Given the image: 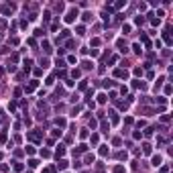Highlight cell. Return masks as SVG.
I'll use <instances>...</instances> for the list:
<instances>
[{
  "mask_svg": "<svg viewBox=\"0 0 173 173\" xmlns=\"http://www.w3.org/2000/svg\"><path fill=\"white\" fill-rule=\"evenodd\" d=\"M75 16H77V12L69 10V12H67V16H65V20H67V22H73V18H75Z\"/></svg>",
  "mask_w": 173,
  "mask_h": 173,
  "instance_id": "cell-1",
  "label": "cell"
},
{
  "mask_svg": "<svg viewBox=\"0 0 173 173\" xmlns=\"http://www.w3.org/2000/svg\"><path fill=\"white\" fill-rule=\"evenodd\" d=\"M161 161H163V159L159 157V155H155V157H153V165H155V167H159V165H161Z\"/></svg>",
  "mask_w": 173,
  "mask_h": 173,
  "instance_id": "cell-2",
  "label": "cell"
},
{
  "mask_svg": "<svg viewBox=\"0 0 173 173\" xmlns=\"http://www.w3.org/2000/svg\"><path fill=\"white\" fill-rule=\"evenodd\" d=\"M116 75L118 77H126L128 73H126V69H116Z\"/></svg>",
  "mask_w": 173,
  "mask_h": 173,
  "instance_id": "cell-3",
  "label": "cell"
},
{
  "mask_svg": "<svg viewBox=\"0 0 173 173\" xmlns=\"http://www.w3.org/2000/svg\"><path fill=\"white\" fill-rule=\"evenodd\" d=\"M2 10H4V14H10V12H12V6H8V4H6Z\"/></svg>",
  "mask_w": 173,
  "mask_h": 173,
  "instance_id": "cell-4",
  "label": "cell"
},
{
  "mask_svg": "<svg viewBox=\"0 0 173 173\" xmlns=\"http://www.w3.org/2000/svg\"><path fill=\"white\" fill-rule=\"evenodd\" d=\"M37 165H39V163H37V159H31V161H29V167H37Z\"/></svg>",
  "mask_w": 173,
  "mask_h": 173,
  "instance_id": "cell-5",
  "label": "cell"
},
{
  "mask_svg": "<svg viewBox=\"0 0 173 173\" xmlns=\"http://www.w3.org/2000/svg\"><path fill=\"white\" fill-rule=\"evenodd\" d=\"M98 102H100V104H104V102H106V96H104V94H100V96H98Z\"/></svg>",
  "mask_w": 173,
  "mask_h": 173,
  "instance_id": "cell-6",
  "label": "cell"
},
{
  "mask_svg": "<svg viewBox=\"0 0 173 173\" xmlns=\"http://www.w3.org/2000/svg\"><path fill=\"white\" fill-rule=\"evenodd\" d=\"M57 165H59V169H65V167H67V161H59Z\"/></svg>",
  "mask_w": 173,
  "mask_h": 173,
  "instance_id": "cell-7",
  "label": "cell"
},
{
  "mask_svg": "<svg viewBox=\"0 0 173 173\" xmlns=\"http://www.w3.org/2000/svg\"><path fill=\"white\" fill-rule=\"evenodd\" d=\"M128 31H130V27H128V25L122 27V33H124V35H128Z\"/></svg>",
  "mask_w": 173,
  "mask_h": 173,
  "instance_id": "cell-8",
  "label": "cell"
},
{
  "mask_svg": "<svg viewBox=\"0 0 173 173\" xmlns=\"http://www.w3.org/2000/svg\"><path fill=\"white\" fill-rule=\"evenodd\" d=\"M63 153H65V149H63V147H59V149H57V157H61Z\"/></svg>",
  "mask_w": 173,
  "mask_h": 173,
  "instance_id": "cell-9",
  "label": "cell"
},
{
  "mask_svg": "<svg viewBox=\"0 0 173 173\" xmlns=\"http://www.w3.org/2000/svg\"><path fill=\"white\" fill-rule=\"evenodd\" d=\"M114 173H124V167H114Z\"/></svg>",
  "mask_w": 173,
  "mask_h": 173,
  "instance_id": "cell-10",
  "label": "cell"
}]
</instances>
